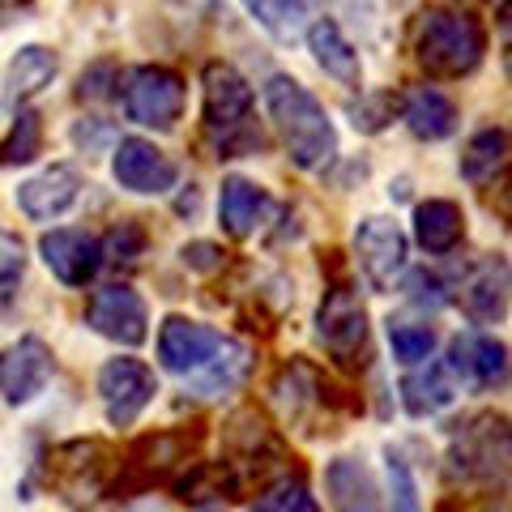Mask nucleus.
Returning <instances> with one entry per match:
<instances>
[{
    "mask_svg": "<svg viewBox=\"0 0 512 512\" xmlns=\"http://www.w3.org/2000/svg\"><path fill=\"white\" fill-rule=\"evenodd\" d=\"M384 478H389V508L393 512H423V495H419V478H414L410 461L393 448H384Z\"/></svg>",
    "mask_w": 512,
    "mask_h": 512,
    "instance_id": "nucleus-34",
    "label": "nucleus"
},
{
    "mask_svg": "<svg viewBox=\"0 0 512 512\" xmlns=\"http://www.w3.org/2000/svg\"><path fill=\"white\" fill-rule=\"evenodd\" d=\"M158 397V376L146 359L116 355L99 367V402L111 427H133Z\"/></svg>",
    "mask_w": 512,
    "mask_h": 512,
    "instance_id": "nucleus-8",
    "label": "nucleus"
},
{
    "mask_svg": "<svg viewBox=\"0 0 512 512\" xmlns=\"http://www.w3.org/2000/svg\"><path fill=\"white\" fill-rule=\"evenodd\" d=\"M436 346H440V333L427 316L423 320L389 316V350L402 367H419L427 359H436Z\"/></svg>",
    "mask_w": 512,
    "mask_h": 512,
    "instance_id": "nucleus-29",
    "label": "nucleus"
},
{
    "mask_svg": "<svg viewBox=\"0 0 512 512\" xmlns=\"http://www.w3.org/2000/svg\"><path fill=\"white\" fill-rule=\"evenodd\" d=\"M39 256L43 265L64 282V286H86L99 278L103 269V248L99 235L77 231V227H52L39 235Z\"/></svg>",
    "mask_w": 512,
    "mask_h": 512,
    "instance_id": "nucleus-15",
    "label": "nucleus"
},
{
    "mask_svg": "<svg viewBox=\"0 0 512 512\" xmlns=\"http://www.w3.org/2000/svg\"><path fill=\"white\" fill-rule=\"evenodd\" d=\"M184 103L188 86L167 64H141L124 82V116L141 128H154V133H167V128L180 124Z\"/></svg>",
    "mask_w": 512,
    "mask_h": 512,
    "instance_id": "nucleus-7",
    "label": "nucleus"
},
{
    "mask_svg": "<svg viewBox=\"0 0 512 512\" xmlns=\"http://www.w3.org/2000/svg\"><path fill=\"white\" fill-rule=\"evenodd\" d=\"M316 338L338 367L367 363V338H372V329H367V303L355 291V282L333 278L325 286L320 308H316Z\"/></svg>",
    "mask_w": 512,
    "mask_h": 512,
    "instance_id": "nucleus-5",
    "label": "nucleus"
},
{
    "mask_svg": "<svg viewBox=\"0 0 512 512\" xmlns=\"http://www.w3.org/2000/svg\"><path fill=\"white\" fill-rule=\"evenodd\" d=\"M56 73H60V56L52 52V47L26 43V47H18V56L9 60V69H5V94H0V99H5L9 111H18L30 99H39V94L56 82Z\"/></svg>",
    "mask_w": 512,
    "mask_h": 512,
    "instance_id": "nucleus-21",
    "label": "nucleus"
},
{
    "mask_svg": "<svg viewBox=\"0 0 512 512\" xmlns=\"http://www.w3.org/2000/svg\"><path fill=\"white\" fill-rule=\"evenodd\" d=\"M248 512H320V504H316V495L308 487V478L286 474V478L269 483L261 495H256Z\"/></svg>",
    "mask_w": 512,
    "mask_h": 512,
    "instance_id": "nucleus-32",
    "label": "nucleus"
},
{
    "mask_svg": "<svg viewBox=\"0 0 512 512\" xmlns=\"http://www.w3.org/2000/svg\"><path fill=\"white\" fill-rule=\"evenodd\" d=\"M26 274V244L13 231L0 227V295H9Z\"/></svg>",
    "mask_w": 512,
    "mask_h": 512,
    "instance_id": "nucleus-38",
    "label": "nucleus"
},
{
    "mask_svg": "<svg viewBox=\"0 0 512 512\" xmlns=\"http://www.w3.org/2000/svg\"><path fill=\"white\" fill-rule=\"evenodd\" d=\"M192 440H197V431H192V436H188V431H154V436H141L133 448H128V461H124L128 483L146 487L150 478L167 474L171 466H184Z\"/></svg>",
    "mask_w": 512,
    "mask_h": 512,
    "instance_id": "nucleus-22",
    "label": "nucleus"
},
{
    "mask_svg": "<svg viewBox=\"0 0 512 512\" xmlns=\"http://www.w3.org/2000/svg\"><path fill=\"white\" fill-rule=\"evenodd\" d=\"M99 248H103V265L133 269L141 256H146V248H150V231L141 227L137 218H124V222H116V227L99 239Z\"/></svg>",
    "mask_w": 512,
    "mask_h": 512,
    "instance_id": "nucleus-33",
    "label": "nucleus"
},
{
    "mask_svg": "<svg viewBox=\"0 0 512 512\" xmlns=\"http://www.w3.org/2000/svg\"><path fill=\"white\" fill-rule=\"evenodd\" d=\"M457 299L478 325H500V320L508 316V261L504 256L495 252V256H487V261H478L470 274L461 278Z\"/></svg>",
    "mask_w": 512,
    "mask_h": 512,
    "instance_id": "nucleus-19",
    "label": "nucleus"
},
{
    "mask_svg": "<svg viewBox=\"0 0 512 512\" xmlns=\"http://www.w3.org/2000/svg\"><path fill=\"white\" fill-rule=\"evenodd\" d=\"M466 239V214L448 197H427L414 205V244L427 256H448Z\"/></svg>",
    "mask_w": 512,
    "mask_h": 512,
    "instance_id": "nucleus-23",
    "label": "nucleus"
},
{
    "mask_svg": "<svg viewBox=\"0 0 512 512\" xmlns=\"http://www.w3.org/2000/svg\"><path fill=\"white\" fill-rule=\"evenodd\" d=\"M269 393H274V402L286 410V419H295V423H303L312 410L333 402L325 376H320L308 359H291V363H286L282 372L274 376V384H269Z\"/></svg>",
    "mask_w": 512,
    "mask_h": 512,
    "instance_id": "nucleus-24",
    "label": "nucleus"
},
{
    "mask_svg": "<svg viewBox=\"0 0 512 512\" xmlns=\"http://www.w3.org/2000/svg\"><path fill=\"white\" fill-rule=\"evenodd\" d=\"M86 325L116 346H141L150 338V308L128 282H111L86 299Z\"/></svg>",
    "mask_w": 512,
    "mask_h": 512,
    "instance_id": "nucleus-10",
    "label": "nucleus"
},
{
    "mask_svg": "<svg viewBox=\"0 0 512 512\" xmlns=\"http://www.w3.org/2000/svg\"><path fill=\"white\" fill-rule=\"evenodd\" d=\"M111 175L137 197H167L180 184V163L146 137H120L111 150Z\"/></svg>",
    "mask_w": 512,
    "mask_h": 512,
    "instance_id": "nucleus-11",
    "label": "nucleus"
},
{
    "mask_svg": "<svg viewBox=\"0 0 512 512\" xmlns=\"http://www.w3.org/2000/svg\"><path fill=\"white\" fill-rule=\"evenodd\" d=\"M77 103H107L120 94V64L116 60H94L77 77Z\"/></svg>",
    "mask_w": 512,
    "mask_h": 512,
    "instance_id": "nucleus-36",
    "label": "nucleus"
},
{
    "mask_svg": "<svg viewBox=\"0 0 512 512\" xmlns=\"http://www.w3.org/2000/svg\"><path fill=\"white\" fill-rule=\"evenodd\" d=\"M239 5H244L274 39H295L303 30V18H316L308 9L312 0H239Z\"/></svg>",
    "mask_w": 512,
    "mask_h": 512,
    "instance_id": "nucleus-31",
    "label": "nucleus"
},
{
    "mask_svg": "<svg viewBox=\"0 0 512 512\" xmlns=\"http://www.w3.org/2000/svg\"><path fill=\"white\" fill-rule=\"evenodd\" d=\"M201 128L218 163L265 150V133L256 120V94L248 77L227 60H210L201 69Z\"/></svg>",
    "mask_w": 512,
    "mask_h": 512,
    "instance_id": "nucleus-2",
    "label": "nucleus"
},
{
    "mask_svg": "<svg viewBox=\"0 0 512 512\" xmlns=\"http://www.w3.org/2000/svg\"><path fill=\"white\" fill-rule=\"evenodd\" d=\"M111 137H116V128H111L103 116H82L73 124V146L86 150V154H99Z\"/></svg>",
    "mask_w": 512,
    "mask_h": 512,
    "instance_id": "nucleus-40",
    "label": "nucleus"
},
{
    "mask_svg": "<svg viewBox=\"0 0 512 512\" xmlns=\"http://www.w3.org/2000/svg\"><path fill=\"white\" fill-rule=\"evenodd\" d=\"M402 291H406V299L414 303V308H427V312H436L453 299V286H448L440 274H431V269H414Z\"/></svg>",
    "mask_w": 512,
    "mask_h": 512,
    "instance_id": "nucleus-37",
    "label": "nucleus"
},
{
    "mask_svg": "<svg viewBox=\"0 0 512 512\" xmlns=\"http://www.w3.org/2000/svg\"><path fill=\"white\" fill-rule=\"evenodd\" d=\"M448 466L461 483H495L508 470V419L504 414H474L453 431Z\"/></svg>",
    "mask_w": 512,
    "mask_h": 512,
    "instance_id": "nucleus-6",
    "label": "nucleus"
},
{
    "mask_svg": "<svg viewBox=\"0 0 512 512\" xmlns=\"http://www.w3.org/2000/svg\"><path fill=\"white\" fill-rule=\"evenodd\" d=\"M325 491L333 512H384L372 470L355 457H333L325 470Z\"/></svg>",
    "mask_w": 512,
    "mask_h": 512,
    "instance_id": "nucleus-26",
    "label": "nucleus"
},
{
    "mask_svg": "<svg viewBox=\"0 0 512 512\" xmlns=\"http://www.w3.org/2000/svg\"><path fill=\"white\" fill-rule=\"evenodd\" d=\"M120 470L116 453L103 440H64L47 457V487L69 508H90Z\"/></svg>",
    "mask_w": 512,
    "mask_h": 512,
    "instance_id": "nucleus-4",
    "label": "nucleus"
},
{
    "mask_svg": "<svg viewBox=\"0 0 512 512\" xmlns=\"http://www.w3.org/2000/svg\"><path fill=\"white\" fill-rule=\"evenodd\" d=\"M410 52L427 77H436V82H461L487 56V26L470 9L427 5L414 13Z\"/></svg>",
    "mask_w": 512,
    "mask_h": 512,
    "instance_id": "nucleus-3",
    "label": "nucleus"
},
{
    "mask_svg": "<svg viewBox=\"0 0 512 512\" xmlns=\"http://www.w3.org/2000/svg\"><path fill=\"white\" fill-rule=\"evenodd\" d=\"M82 188H86V180L73 163H52L39 175L22 180L18 192H13V201H18V210L30 222H56L82 201Z\"/></svg>",
    "mask_w": 512,
    "mask_h": 512,
    "instance_id": "nucleus-14",
    "label": "nucleus"
},
{
    "mask_svg": "<svg viewBox=\"0 0 512 512\" xmlns=\"http://www.w3.org/2000/svg\"><path fill=\"white\" fill-rule=\"evenodd\" d=\"M448 372L470 389H504L508 384V346L495 333H466L448 346Z\"/></svg>",
    "mask_w": 512,
    "mask_h": 512,
    "instance_id": "nucleus-16",
    "label": "nucleus"
},
{
    "mask_svg": "<svg viewBox=\"0 0 512 512\" xmlns=\"http://www.w3.org/2000/svg\"><path fill=\"white\" fill-rule=\"evenodd\" d=\"M457 380L448 372L444 359H427L419 367H410V376L402 380V406L406 414L414 419H431V414H440L457 402Z\"/></svg>",
    "mask_w": 512,
    "mask_h": 512,
    "instance_id": "nucleus-25",
    "label": "nucleus"
},
{
    "mask_svg": "<svg viewBox=\"0 0 512 512\" xmlns=\"http://www.w3.org/2000/svg\"><path fill=\"white\" fill-rule=\"evenodd\" d=\"M56 372V359H52V346L35 333L9 342L0 350V397L9 406H26L47 389V380Z\"/></svg>",
    "mask_w": 512,
    "mask_h": 512,
    "instance_id": "nucleus-12",
    "label": "nucleus"
},
{
    "mask_svg": "<svg viewBox=\"0 0 512 512\" xmlns=\"http://www.w3.org/2000/svg\"><path fill=\"white\" fill-rule=\"evenodd\" d=\"M406 261H410V239L393 218L367 214L355 227V265L372 291L380 295L393 291L397 278L406 274Z\"/></svg>",
    "mask_w": 512,
    "mask_h": 512,
    "instance_id": "nucleus-9",
    "label": "nucleus"
},
{
    "mask_svg": "<svg viewBox=\"0 0 512 512\" xmlns=\"http://www.w3.org/2000/svg\"><path fill=\"white\" fill-rule=\"evenodd\" d=\"M35 0H0V22H13L18 13H26Z\"/></svg>",
    "mask_w": 512,
    "mask_h": 512,
    "instance_id": "nucleus-41",
    "label": "nucleus"
},
{
    "mask_svg": "<svg viewBox=\"0 0 512 512\" xmlns=\"http://www.w3.org/2000/svg\"><path fill=\"white\" fill-rule=\"evenodd\" d=\"M222 338H227V333H218L214 325H201V320L175 312L158 325V363H163L171 376H192L218 355Z\"/></svg>",
    "mask_w": 512,
    "mask_h": 512,
    "instance_id": "nucleus-13",
    "label": "nucleus"
},
{
    "mask_svg": "<svg viewBox=\"0 0 512 512\" xmlns=\"http://www.w3.org/2000/svg\"><path fill=\"white\" fill-rule=\"evenodd\" d=\"M350 124L359 133H384L397 116V94L393 90H376V94H359V103H350Z\"/></svg>",
    "mask_w": 512,
    "mask_h": 512,
    "instance_id": "nucleus-35",
    "label": "nucleus"
},
{
    "mask_svg": "<svg viewBox=\"0 0 512 512\" xmlns=\"http://www.w3.org/2000/svg\"><path fill=\"white\" fill-rule=\"evenodd\" d=\"M248 367H252V350L244 342H235V338H222L218 355L205 363L201 372L188 376V393L201 397V402H210V397H227L248 380Z\"/></svg>",
    "mask_w": 512,
    "mask_h": 512,
    "instance_id": "nucleus-27",
    "label": "nucleus"
},
{
    "mask_svg": "<svg viewBox=\"0 0 512 512\" xmlns=\"http://www.w3.org/2000/svg\"><path fill=\"white\" fill-rule=\"evenodd\" d=\"M43 150V116L35 107H18L9 120V133L0 137V167H26Z\"/></svg>",
    "mask_w": 512,
    "mask_h": 512,
    "instance_id": "nucleus-30",
    "label": "nucleus"
},
{
    "mask_svg": "<svg viewBox=\"0 0 512 512\" xmlns=\"http://www.w3.org/2000/svg\"><path fill=\"white\" fill-rule=\"evenodd\" d=\"M303 39H308V52L320 64V73L333 77L338 86L359 90L363 86V60H359V47L346 39V30L338 26V18L329 13H316V18L303 26Z\"/></svg>",
    "mask_w": 512,
    "mask_h": 512,
    "instance_id": "nucleus-17",
    "label": "nucleus"
},
{
    "mask_svg": "<svg viewBox=\"0 0 512 512\" xmlns=\"http://www.w3.org/2000/svg\"><path fill=\"white\" fill-rule=\"evenodd\" d=\"M269 214H274V197L256 180H248V175H227V180H222L218 222L231 239H252L269 222Z\"/></svg>",
    "mask_w": 512,
    "mask_h": 512,
    "instance_id": "nucleus-18",
    "label": "nucleus"
},
{
    "mask_svg": "<svg viewBox=\"0 0 512 512\" xmlns=\"http://www.w3.org/2000/svg\"><path fill=\"white\" fill-rule=\"evenodd\" d=\"M265 111L274 133L299 171H329L338 163V128L325 103L291 73H274L265 82Z\"/></svg>",
    "mask_w": 512,
    "mask_h": 512,
    "instance_id": "nucleus-1",
    "label": "nucleus"
},
{
    "mask_svg": "<svg viewBox=\"0 0 512 512\" xmlns=\"http://www.w3.org/2000/svg\"><path fill=\"white\" fill-rule=\"evenodd\" d=\"M397 116L406 120V128L419 141H444L461 124L457 103L436 86H410L406 94H397Z\"/></svg>",
    "mask_w": 512,
    "mask_h": 512,
    "instance_id": "nucleus-20",
    "label": "nucleus"
},
{
    "mask_svg": "<svg viewBox=\"0 0 512 512\" xmlns=\"http://www.w3.org/2000/svg\"><path fill=\"white\" fill-rule=\"evenodd\" d=\"M180 261L192 274H218V269H227V248L214 244V239H192L180 248Z\"/></svg>",
    "mask_w": 512,
    "mask_h": 512,
    "instance_id": "nucleus-39",
    "label": "nucleus"
},
{
    "mask_svg": "<svg viewBox=\"0 0 512 512\" xmlns=\"http://www.w3.org/2000/svg\"><path fill=\"white\" fill-rule=\"evenodd\" d=\"M504 163H508V128L487 124L466 141L457 171H461V180L466 184H487V180H495V175L504 171Z\"/></svg>",
    "mask_w": 512,
    "mask_h": 512,
    "instance_id": "nucleus-28",
    "label": "nucleus"
}]
</instances>
